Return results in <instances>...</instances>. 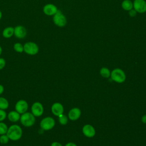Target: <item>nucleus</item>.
Returning <instances> with one entry per match:
<instances>
[{
	"mask_svg": "<svg viewBox=\"0 0 146 146\" xmlns=\"http://www.w3.org/2000/svg\"><path fill=\"white\" fill-rule=\"evenodd\" d=\"M27 32L26 29L22 25H17L14 27V35L18 39H23L27 35Z\"/></svg>",
	"mask_w": 146,
	"mask_h": 146,
	"instance_id": "nucleus-10",
	"label": "nucleus"
},
{
	"mask_svg": "<svg viewBox=\"0 0 146 146\" xmlns=\"http://www.w3.org/2000/svg\"><path fill=\"white\" fill-rule=\"evenodd\" d=\"M9 106V103L7 99L4 97L0 96V109L6 110Z\"/></svg>",
	"mask_w": 146,
	"mask_h": 146,
	"instance_id": "nucleus-18",
	"label": "nucleus"
},
{
	"mask_svg": "<svg viewBox=\"0 0 146 146\" xmlns=\"http://www.w3.org/2000/svg\"><path fill=\"white\" fill-rule=\"evenodd\" d=\"M14 27L13 26H7L5 27L2 32V35L4 38L9 39L14 35Z\"/></svg>",
	"mask_w": 146,
	"mask_h": 146,
	"instance_id": "nucleus-16",
	"label": "nucleus"
},
{
	"mask_svg": "<svg viewBox=\"0 0 146 146\" xmlns=\"http://www.w3.org/2000/svg\"><path fill=\"white\" fill-rule=\"evenodd\" d=\"M110 77L112 80L117 83H122L126 79V75L124 71L120 68H115L111 72Z\"/></svg>",
	"mask_w": 146,
	"mask_h": 146,
	"instance_id": "nucleus-3",
	"label": "nucleus"
},
{
	"mask_svg": "<svg viewBox=\"0 0 146 146\" xmlns=\"http://www.w3.org/2000/svg\"><path fill=\"white\" fill-rule=\"evenodd\" d=\"M8 127L6 124L3 121L0 122V135L6 134L8 129Z\"/></svg>",
	"mask_w": 146,
	"mask_h": 146,
	"instance_id": "nucleus-22",
	"label": "nucleus"
},
{
	"mask_svg": "<svg viewBox=\"0 0 146 146\" xmlns=\"http://www.w3.org/2000/svg\"><path fill=\"white\" fill-rule=\"evenodd\" d=\"M64 146H77L76 144H75L74 143L72 142H69L68 143H67Z\"/></svg>",
	"mask_w": 146,
	"mask_h": 146,
	"instance_id": "nucleus-28",
	"label": "nucleus"
},
{
	"mask_svg": "<svg viewBox=\"0 0 146 146\" xmlns=\"http://www.w3.org/2000/svg\"><path fill=\"white\" fill-rule=\"evenodd\" d=\"M133 9L140 14L146 12V1L144 0H134Z\"/></svg>",
	"mask_w": 146,
	"mask_h": 146,
	"instance_id": "nucleus-9",
	"label": "nucleus"
},
{
	"mask_svg": "<svg viewBox=\"0 0 146 146\" xmlns=\"http://www.w3.org/2000/svg\"><path fill=\"white\" fill-rule=\"evenodd\" d=\"M6 135L10 140L18 141L22 136L23 130L19 125L13 124L8 128Z\"/></svg>",
	"mask_w": 146,
	"mask_h": 146,
	"instance_id": "nucleus-1",
	"label": "nucleus"
},
{
	"mask_svg": "<svg viewBox=\"0 0 146 146\" xmlns=\"http://www.w3.org/2000/svg\"><path fill=\"white\" fill-rule=\"evenodd\" d=\"M2 11L0 10V20L2 19Z\"/></svg>",
	"mask_w": 146,
	"mask_h": 146,
	"instance_id": "nucleus-32",
	"label": "nucleus"
},
{
	"mask_svg": "<svg viewBox=\"0 0 146 146\" xmlns=\"http://www.w3.org/2000/svg\"><path fill=\"white\" fill-rule=\"evenodd\" d=\"M121 6L124 10L129 11L133 9V2L131 0H124L121 2Z\"/></svg>",
	"mask_w": 146,
	"mask_h": 146,
	"instance_id": "nucleus-17",
	"label": "nucleus"
},
{
	"mask_svg": "<svg viewBox=\"0 0 146 146\" xmlns=\"http://www.w3.org/2000/svg\"><path fill=\"white\" fill-rule=\"evenodd\" d=\"M58 117L59 122L61 125H64L67 124V123H68V117L66 115L62 113L59 116H58Z\"/></svg>",
	"mask_w": 146,
	"mask_h": 146,
	"instance_id": "nucleus-21",
	"label": "nucleus"
},
{
	"mask_svg": "<svg viewBox=\"0 0 146 146\" xmlns=\"http://www.w3.org/2000/svg\"><path fill=\"white\" fill-rule=\"evenodd\" d=\"M20 117L21 114L17 112L15 110L11 111L8 113V114H7V119L9 120V121L13 123H16L20 119Z\"/></svg>",
	"mask_w": 146,
	"mask_h": 146,
	"instance_id": "nucleus-15",
	"label": "nucleus"
},
{
	"mask_svg": "<svg viewBox=\"0 0 146 146\" xmlns=\"http://www.w3.org/2000/svg\"><path fill=\"white\" fill-rule=\"evenodd\" d=\"M6 66V60L3 58H0V70H2Z\"/></svg>",
	"mask_w": 146,
	"mask_h": 146,
	"instance_id": "nucleus-25",
	"label": "nucleus"
},
{
	"mask_svg": "<svg viewBox=\"0 0 146 146\" xmlns=\"http://www.w3.org/2000/svg\"><path fill=\"white\" fill-rule=\"evenodd\" d=\"M141 121L143 123L146 124V115H144L141 117Z\"/></svg>",
	"mask_w": 146,
	"mask_h": 146,
	"instance_id": "nucleus-30",
	"label": "nucleus"
},
{
	"mask_svg": "<svg viewBox=\"0 0 146 146\" xmlns=\"http://www.w3.org/2000/svg\"><path fill=\"white\" fill-rule=\"evenodd\" d=\"M14 50L18 53H22L23 52V44L20 42H16L13 45Z\"/></svg>",
	"mask_w": 146,
	"mask_h": 146,
	"instance_id": "nucleus-20",
	"label": "nucleus"
},
{
	"mask_svg": "<svg viewBox=\"0 0 146 146\" xmlns=\"http://www.w3.org/2000/svg\"><path fill=\"white\" fill-rule=\"evenodd\" d=\"M51 146H63V145H62V144H60V143H59V142L54 141V142H52V143L51 144Z\"/></svg>",
	"mask_w": 146,
	"mask_h": 146,
	"instance_id": "nucleus-27",
	"label": "nucleus"
},
{
	"mask_svg": "<svg viewBox=\"0 0 146 146\" xmlns=\"http://www.w3.org/2000/svg\"><path fill=\"white\" fill-rule=\"evenodd\" d=\"M23 52L29 55H36L39 52V46L34 42H27L23 44Z\"/></svg>",
	"mask_w": 146,
	"mask_h": 146,
	"instance_id": "nucleus-4",
	"label": "nucleus"
},
{
	"mask_svg": "<svg viewBox=\"0 0 146 146\" xmlns=\"http://www.w3.org/2000/svg\"><path fill=\"white\" fill-rule=\"evenodd\" d=\"M136 14H137V12L133 9H132L129 11V15L131 17H133L136 16Z\"/></svg>",
	"mask_w": 146,
	"mask_h": 146,
	"instance_id": "nucleus-26",
	"label": "nucleus"
},
{
	"mask_svg": "<svg viewBox=\"0 0 146 146\" xmlns=\"http://www.w3.org/2000/svg\"><path fill=\"white\" fill-rule=\"evenodd\" d=\"M29 108V104L25 100L21 99L17 101L15 104V110L21 115L27 112Z\"/></svg>",
	"mask_w": 146,
	"mask_h": 146,
	"instance_id": "nucleus-8",
	"label": "nucleus"
},
{
	"mask_svg": "<svg viewBox=\"0 0 146 146\" xmlns=\"http://www.w3.org/2000/svg\"><path fill=\"white\" fill-rule=\"evenodd\" d=\"M3 91H4V87L3 85L0 84V95L3 94Z\"/></svg>",
	"mask_w": 146,
	"mask_h": 146,
	"instance_id": "nucleus-29",
	"label": "nucleus"
},
{
	"mask_svg": "<svg viewBox=\"0 0 146 146\" xmlns=\"http://www.w3.org/2000/svg\"><path fill=\"white\" fill-rule=\"evenodd\" d=\"M36 117L30 112H26L21 115L20 122L25 127H31L35 123Z\"/></svg>",
	"mask_w": 146,
	"mask_h": 146,
	"instance_id": "nucleus-2",
	"label": "nucleus"
},
{
	"mask_svg": "<svg viewBox=\"0 0 146 146\" xmlns=\"http://www.w3.org/2000/svg\"><path fill=\"white\" fill-rule=\"evenodd\" d=\"M51 110L54 115L58 116L60 115L63 113L64 107L61 103L59 102H55L51 106Z\"/></svg>",
	"mask_w": 146,
	"mask_h": 146,
	"instance_id": "nucleus-12",
	"label": "nucleus"
},
{
	"mask_svg": "<svg viewBox=\"0 0 146 146\" xmlns=\"http://www.w3.org/2000/svg\"><path fill=\"white\" fill-rule=\"evenodd\" d=\"M7 117V113L5 110L0 109V122L3 121Z\"/></svg>",
	"mask_w": 146,
	"mask_h": 146,
	"instance_id": "nucleus-24",
	"label": "nucleus"
},
{
	"mask_svg": "<svg viewBox=\"0 0 146 146\" xmlns=\"http://www.w3.org/2000/svg\"><path fill=\"white\" fill-rule=\"evenodd\" d=\"M100 74L105 78H108L111 75V71L107 67H102L100 70Z\"/></svg>",
	"mask_w": 146,
	"mask_h": 146,
	"instance_id": "nucleus-19",
	"label": "nucleus"
},
{
	"mask_svg": "<svg viewBox=\"0 0 146 146\" xmlns=\"http://www.w3.org/2000/svg\"><path fill=\"white\" fill-rule=\"evenodd\" d=\"M81 115V111L79 108L74 107L71 109L68 113V117L72 121L78 120Z\"/></svg>",
	"mask_w": 146,
	"mask_h": 146,
	"instance_id": "nucleus-14",
	"label": "nucleus"
},
{
	"mask_svg": "<svg viewBox=\"0 0 146 146\" xmlns=\"http://www.w3.org/2000/svg\"><path fill=\"white\" fill-rule=\"evenodd\" d=\"M9 140L10 139L6 134L0 135V143L1 144L6 145L9 143Z\"/></svg>",
	"mask_w": 146,
	"mask_h": 146,
	"instance_id": "nucleus-23",
	"label": "nucleus"
},
{
	"mask_svg": "<svg viewBox=\"0 0 146 146\" xmlns=\"http://www.w3.org/2000/svg\"><path fill=\"white\" fill-rule=\"evenodd\" d=\"M55 125V121L54 119L50 116H47L43 118L40 123L39 125L43 131H50L52 129Z\"/></svg>",
	"mask_w": 146,
	"mask_h": 146,
	"instance_id": "nucleus-6",
	"label": "nucleus"
},
{
	"mask_svg": "<svg viewBox=\"0 0 146 146\" xmlns=\"http://www.w3.org/2000/svg\"><path fill=\"white\" fill-rule=\"evenodd\" d=\"M4 146H8V145H4Z\"/></svg>",
	"mask_w": 146,
	"mask_h": 146,
	"instance_id": "nucleus-33",
	"label": "nucleus"
},
{
	"mask_svg": "<svg viewBox=\"0 0 146 146\" xmlns=\"http://www.w3.org/2000/svg\"><path fill=\"white\" fill-rule=\"evenodd\" d=\"M52 21L56 26L59 27H64L67 22L66 16L59 10L53 15Z\"/></svg>",
	"mask_w": 146,
	"mask_h": 146,
	"instance_id": "nucleus-5",
	"label": "nucleus"
},
{
	"mask_svg": "<svg viewBox=\"0 0 146 146\" xmlns=\"http://www.w3.org/2000/svg\"><path fill=\"white\" fill-rule=\"evenodd\" d=\"M83 135L87 137H92L95 135V129L94 127L90 124H86L82 128Z\"/></svg>",
	"mask_w": 146,
	"mask_h": 146,
	"instance_id": "nucleus-13",
	"label": "nucleus"
},
{
	"mask_svg": "<svg viewBox=\"0 0 146 146\" xmlns=\"http://www.w3.org/2000/svg\"><path fill=\"white\" fill-rule=\"evenodd\" d=\"M58 10L57 7L52 3H47L43 7V12L47 16H53Z\"/></svg>",
	"mask_w": 146,
	"mask_h": 146,
	"instance_id": "nucleus-11",
	"label": "nucleus"
},
{
	"mask_svg": "<svg viewBox=\"0 0 146 146\" xmlns=\"http://www.w3.org/2000/svg\"><path fill=\"white\" fill-rule=\"evenodd\" d=\"M44 112V107L39 102H35L31 106V112L36 117L41 116Z\"/></svg>",
	"mask_w": 146,
	"mask_h": 146,
	"instance_id": "nucleus-7",
	"label": "nucleus"
},
{
	"mask_svg": "<svg viewBox=\"0 0 146 146\" xmlns=\"http://www.w3.org/2000/svg\"><path fill=\"white\" fill-rule=\"evenodd\" d=\"M2 47L0 46V56H1V55L2 54Z\"/></svg>",
	"mask_w": 146,
	"mask_h": 146,
	"instance_id": "nucleus-31",
	"label": "nucleus"
}]
</instances>
